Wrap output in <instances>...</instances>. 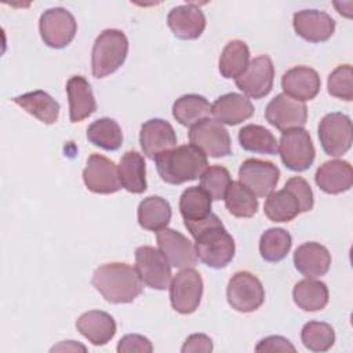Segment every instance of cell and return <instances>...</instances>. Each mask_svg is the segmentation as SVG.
I'll list each match as a JSON object with an SVG mask.
<instances>
[{"label":"cell","instance_id":"1","mask_svg":"<svg viewBox=\"0 0 353 353\" xmlns=\"http://www.w3.org/2000/svg\"><path fill=\"white\" fill-rule=\"evenodd\" d=\"M185 228L194 237L197 259L214 269H222L234 256L236 245L221 219L215 214L199 221H183Z\"/></svg>","mask_w":353,"mask_h":353},{"label":"cell","instance_id":"2","mask_svg":"<svg viewBox=\"0 0 353 353\" xmlns=\"http://www.w3.org/2000/svg\"><path fill=\"white\" fill-rule=\"evenodd\" d=\"M91 284L110 303H130L142 292V280L135 268L109 262L95 269Z\"/></svg>","mask_w":353,"mask_h":353},{"label":"cell","instance_id":"3","mask_svg":"<svg viewBox=\"0 0 353 353\" xmlns=\"http://www.w3.org/2000/svg\"><path fill=\"white\" fill-rule=\"evenodd\" d=\"M160 178L171 185L194 181L208 168L205 154L193 145H182L154 157Z\"/></svg>","mask_w":353,"mask_h":353},{"label":"cell","instance_id":"4","mask_svg":"<svg viewBox=\"0 0 353 353\" xmlns=\"http://www.w3.org/2000/svg\"><path fill=\"white\" fill-rule=\"evenodd\" d=\"M128 54L127 36L119 29H105L94 41L91 54L92 76L106 77L116 72Z\"/></svg>","mask_w":353,"mask_h":353},{"label":"cell","instance_id":"5","mask_svg":"<svg viewBox=\"0 0 353 353\" xmlns=\"http://www.w3.org/2000/svg\"><path fill=\"white\" fill-rule=\"evenodd\" d=\"M228 303L236 312L250 313L258 310L265 301V290L261 280L250 272L234 273L226 288Z\"/></svg>","mask_w":353,"mask_h":353},{"label":"cell","instance_id":"6","mask_svg":"<svg viewBox=\"0 0 353 353\" xmlns=\"http://www.w3.org/2000/svg\"><path fill=\"white\" fill-rule=\"evenodd\" d=\"M39 30L46 46L50 48H63L74 39L77 22L66 8L54 7L40 15Z\"/></svg>","mask_w":353,"mask_h":353},{"label":"cell","instance_id":"7","mask_svg":"<svg viewBox=\"0 0 353 353\" xmlns=\"http://www.w3.org/2000/svg\"><path fill=\"white\" fill-rule=\"evenodd\" d=\"M281 161L291 171H305L314 161V146L310 134L305 128H294L283 132L279 149Z\"/></svg>","mask_w":353,"mask_h":353},{"label":"cell","instance_id":"8","mask_svg":"<svg viewBox=\"0 0 353 353\" xmlns=\"http://www.w3.org/2000/svg\"><path fill=\"white\" fill-rule=\"evenodd\" d=\"M170 301L175 312L181 314L193 313L201 301L203 279L193 268L181 269L170 283Z\"/></svg>","mask_w":353,"mask_h":353},{"label":"cell","instance_id":"9","mask_svg":"<svg viewBox=\"0 0 353 353\" xmlns=\"http://www.w3.org/2000/svg\"><path fill=\"white\" fill-rule=\"evenodd\" d=\"M319 139L328 156L339 157L345 154L353 141L350 117L339 112L325 114L319 124Z\"/></svg>","mask_w":353,"mask_h":353},{"label":"cell","instance_id":"10","mask_svg":"<svg viewBox=\"0 0 353 353\" xmlns=\"http://www.w3.org/2000/svg\"><path fill=\"white\" fill-rule=\"evenodd\" d=\"M190 145L210 157H225L232 153V142L228 130L216 120L204 119L189 130Z\"/></svg>","mask_w":353,"mask_h":353},{"label":"cell","instance_id":"11","mask_svg":"<svg viewBox=\"0 0 353 353\" xmlns=\"http://www.w3.org/2000/svg\"><path fill=\"white\" fill-rule=\"evenodd\" d=\"M135 269L143 284L153 290H165L171 283V265L165 256L150 245L135 250Z\"/></svg>","mask_w":353,"mask_h":353},{"label":"cell","instance_id":"12","mask_svg":"<svg viewBox=\"0 0 353 353\" xmlns=\"http://www.w3.org/2000/svg\"><path fill=\"white\" fill-rule=\"evenodd\" d=\"M236 85L247 97L259 99L266 97L273 88L274 66L269 55L255 57L248 62L245 70L237 77Z\"/></svg>","mask_w":353,"mask_h":353},{"label":"cell","instance_id":"13","mask_svg":"<svg viewBox=\"0 0 353 353\" xmlns=\"http://www.w3.org/2000/svg\"><path fill=\"white\" fill-rule=\"evenodd\" d=\"M265 117L269 124L285 132L294 128H303L307 120V108L305 102L296 101L283 92L268 103Z\"/></svg>","mask_w":353,"mask_h":353},{"label":"cell","instance_id":"14","mask_svg":"<svg viewBox=\"0 0 353 353\" xmlns=\"http://www.w3.org/2000/svg\"><path fill=\"white\" fill-rule=\"evenodd\" d=\"M280 171L272 161L247 159L239 168V182L258 197H266L277 186Z\"/></svg>","mask_w":353,"mask_h":353},{"label":"cell","instance_id":"15","mask_svg":"<svg viewBox=\"0 0 353 353\" xmlns=\"http://www.w3.org/2000/svg\"><path fill=\"white\" fill-rule=\"evenodd\" d=\"M83 181L88 190L99 194H110L121 189L116 164L98 153H92L88 157L83 171Z\"/></svg>","mask_w":353,"mask_h":353},{"label":"cell","instance_id":"16","mask_svg":"<svg viewBox=\"0 0 353 353\" xmlns=\"http://www.w3.org/2000/svg\"><path fill=\"white\" fill-rule=\"evenodd\" d=\"M157 245L160 252L174 268L186 269L197 263L194 244L178 230L170 228L157 230Z\"/></svg>","mask_w":353,"mask_h":353},{"label":"cell","instance_id":"17","mask_svg":"<svg viewBox=\"0 0 353 353\" xmlns=\"http://www.w3.org/2000/svg\"><path fill=\"white\" fill-rule=\"evenodd\" d=\"M292 25L295 33L306 41H327L335 32V21L324 11L302 10L294 14Z\"/></svg>","mask_w":353,"mask_h":353},{"label":"cell","instance_id":"18","mask_svg":"<svg viewBox=\"0 0 353 353\" xmlns=\"http://www.w3.org/2000/svg\"><path fill=\"white\" fill-rule=\"evenodd\" d=\"M139 143L146 157H154L176 146V135L172 125L163 119H150L145 121L139 132Z\"/></svg>","mask_w":353,"mask_h":353},{"label":"cell","instance_id":"19","mask_svg":"<svg viewBox=\"0 0 353 353\" xmlns=\"http://www.w3.org/2000/svg\"><path fill=\"white\" fill-rule=\"evenodd\" d=\"M320 76L309 66H294L281 77V88L285 95L305 102L317 97L320 91Z\"/></svg>","mask_w":353,"mask_h":353},{"label":"cell","instance_id":"20","mask_svg":"<svg viewBox=\"0 0 353 353\" xmlns=\"http://www.w3.org/2000/svg\"><path fill=\"white\" fill-rule=\"evenodd\" d=\"M172 33L182 40L199 39L205 29V15L194 4L174 7L167 17Z\"/></svg>","mask_w":353,"mask_h":353},{"label":"cell","instance_id":"21","mask_svg":"<svg viewBox=\"0 0 353 353\" xmlns=\"http://www.w3.org/2000/svg\"><path fill=\"white\" fill-rule=\"evenodd\" d=\"M294 265L307 279L324 276L331 266L330 251L316 241L301 244L294 252Z\"/></svg>","mask_w":353,"mask_h":353},{"label":"cell","instance_id":"22","mask_svg":"<svg viewBox=\"0 0 353 353\" xmlns=\"http://www.w3.org/2000/svg\"><path fill=\"white\" fill-rule=\"evenodd\" d=\"M316 185L328 194L346 192L353 185V170L346 160H330L323 163L314 174Z\"/></svg>","mask_w":353,"mask_h":353},{"label":"cell","instance_id":"23","mask_svg":"<svg viewBox=\"0 0 353 353\" xmlns=\"http://www.w3.org/2000/svg\"><path fill=\"white\" fill-rule=\"evenodd\" d=\"M66 92L69 98V119L72 123H79L97 110L91 84L85 77L80 74L72 76L66 83Z\"/></svg>","mask_w":353,"mask_h":353},{"label":"cell","instance_id":"24","mask_svg":"<svg viewBox=\"0 0 353 353\" xmlns=\"http://www.w3.org/2000/svg\"><path fill=\"white\" fill-rule=\"evenodd\" d=\"M77 331L95 346L106 345L116 334L114 319L102 310H90L76 320Z\"/></svg>","mask_w":353,"mask_h":353},{"label":"cell","instance_id":"25","mask_svg":"<svg viewBox=\"0 0 353 353\" xmlns=\"http://www.w3.org/2000/svg\"><path fill=\"white\" fill-rule=\"evenodd\" d=\"M254 106L251 101L237 92H229L221 95L211 105V114L221 124L236 125L254 114Z\"/></svg>","mask_w":353,"mask_h":353},{"label":"cell","instance_id":"26","mask_svg":"<svg viewBox=\"0 0 353 353\" xmlns=\"http://www.w3.org/2000/svg\"><path fill=\"white\" fill-rule=\"evenodd\" d=\"M12 102L44 124H54L59 116V103L46 91L36 90L12 98Z\"/></svg>","mask_w":353,"mask_h":353},{"label":"cell","instance_id":"27","mask_svg":"<svg viewBox=\"0 0 353 353\" xmlns=\"http://www.w3.org/2000/svg\"><path fill=\"white\" fill-rule=\"evenodd\" d=\"M117 174L121 188L130 193H143L146 190V168L142 154L135 150L125 152L117 165Z\"/></svg>","mask_w":353,"mask_h":353},{"label":"cell","instance_id":"28","mask_svg":"<svg viewBox=\"0 0 353 353\" xmlns=\"http://www.w3.org/2000/svg\"><path fill=\"white\" fill-rule=\"evenodd\" d=\"M171 205L160 196H148L138 205V223L152 232L167 228L171 221Z\"/></svg>","mask_w":353,"mask_h":353},{"label":"cell","instance_id":"29","mask_svg":"<svg viewBox=\"0 0 353 353\" xmlns=\"http://www.w3.org/2000/svg\"><path fill=\"white\" fill-rule=\"evenodd\" d=\"M328 288L325 283L303 279L299 280L292 290V298L295 305L305 312H319L328 303Z\"/></svg>","mask_w":353,"mask_h":353},{"label":"cell","instance_id":"30","mask_svg":"<svg viewBox=\"0 0 353 353\" xmlns=\"http://www.w3.org/2000/svg\"><path fill=\"white\" fill-rule=\"evenodd\" d=\"M211 114L210 102L199 94H186L179 97L172 105L174 119L185 125L192 127L196 123L208 119Z\"/></svg>","mask_w":353,"mask_h":353},{"label":"cell","instance_id":"31","mask_svg":"<svg viewBox=\"0 0 353 353\" xmlns=\"http://www.w3.org/2000/svg\"><path fill=\"white\" fill-rule=\"evenodd\" d=\"M263 212L273 222H290L301 214V207L296 197L284 188L266 196Z\"/></svg>","mask_w":353,"mask_h":353},{"label":"cell","instance_id":"32","mask_svg":"<svg viewBox=\"0 0 353 353\" xmlns=\"http://www.w3.org/2000/svg\"><path fill=\"white\" fill-rule=\"evenodd\" d=\"M250 62V50L243 40L229 41L219 57V73L225 79H237Z\"/></svg>","mask_w":353,"mask_h":353},{"label":"cell","instance_id":"33","mask_svg":"<svg viewBox=\"0 0 353 353\" xmlns=\"http://www.w3.org/2000/svg\"><path fill=\"white\" fill-rule=\"evenodd\" d=\"M239 142L241 148L252 153L276 154L279 142L274 135L265 127L258 124H247L239 131Z\"/></svg>","mask_w":353,"mask_h":353},{"label":"cell","instance_id":"34","mask_svg":"<svg viewBox=\"0 0 353 353\" xmlns=\"http://www.w3.org/2000/svg\"><path fill=\"white\" fill-rule=\"evenodd\" d=\"M223 200L228 211L236 218H251L258 210L256 196L239 181L230 182Z\"/></svg>","mask_w":353,"mask_h":353},{"label":"cell","instance_id":"35","mask_svg":"<svg viewBox=\"0 0 353 353\" xmlns=\"http://www.w3.org/2000/svg\"><path fill=\"white\" fill-rule=\"evenodd\" d=\"M87 139L105 150H117L123 143V132L116 120L102 117L88 125Z\"/></svg>","mask_w":353,"mask_h":353},{"label":"cell","instance_id":"36","mask_svg":"<svg viewBox=\"0 0 353 353\" xmlns=\"http://www.w3.org/2000/svg\"><path fill=\"white\" fill-rule=\"evenodd\" d=\"M212 199L201 186H190L179 199V211L183 221H199L211 214Z\"/></svg>","mask_w":353,"mask_h":353},{"label":"cell","instance_id":"37","mask_svg":"<svg viewBox=\"0 0 353 353\" xmlns=\"http://www.w3.org/2000/svg\"><path fill=\"white\" fill-rule=\"evenodd\" d=\"M292 245L291 234L283 228L265 230L259 240L261 256L268 262H279L287 256Z\"/></svg>","mask_w":353,"mask_h":353},{"label":"cell","instance_id":"38","mask_svg":"<svg viewBox=\"0 0 353 353\" xmlns=\"http://www.w3.org/2000/svg\"><path fill=\"white\" fill-rule=\"evenodd\" d=\"M301 339L307 350L327 352L334 346L335 331L328 323L309 321L302 327Z\"/></svg>","mask_w":353,"mask_h":353},{"label":"cell","instance_id":"39","mask_svg":"<svg viewBox=\"0 0 353 353\" xmlns=\"http://www.w3.org/2000/svg\"><path fill=\"white\" fill-rule=\"evenodd\" d=\"M230 182V174L222 165H211L200 176V186L212 200H222Z\"/></svg>","mask_w":353,"mask_h":353},{"label":"cell","instance_id":"40","mask_svg":"<svg viewBox=\"0 0 353 353\" xmlns=\"http://www.w3.org/2000/svg\"><path fill=\"white\" fill-rule=\"evenodd\" d=\"M328 94L350 102L353 99V70L350 65L336 66L328 76Z\"/></svg>","mask_w":353,"mask_h":353},{"label":"cell","instance_id":"41","mask_svg":"<svg viewBox=\"0 0 353 353\" xmlns=\"http://www.w3.org/2000/svg\"><path fill=\"white\" fill-rule=\"evenodd\" d=\"M284 188L288 189L296 197L301 207V212H307L313 208V204H314L313 192L305 178L292 176L285 182Z\"/></svg>","mask_w":353,"mask_h":353},{"label":"cell","instance_id":"42","mask_svg":"<svg viewBox=\"0 0 353 353\" xmlns=\"http://www.w3.org/2000/svg\"><path fill=\"white\" fill-rule=\"evenodd\" d=\"M153 350L152 342L139 334H128L124 335L119 343H117V352L119 353H150Z\"/></svg>","mask_w":353,"mask_h":353},{"label":"cell","instance_id":"43","mask_svg":"<svg viewBox=\"0 0 353 353\" xmlns=\"http://www.w3.org/2000/svg\"><path fill=\"white\" fill-rule=\"evenodd\" d=\"M256 352H295V346L284 336L270 335L258 342L255 346Z\"/></svg>","mask_w":353,"mask_h":353},{"label":"cell","instance_id":"44","mask_svg":"<svg viewBox=\"0 0 353 353\" xmlns=\"http://www.w3.org/2000/svg\"><path fill=\"white\" fill-rule=\"evenodd\" d=\"M214 345H212V339L205 335V334H192L186 338L181 352L182 353H197V352H203V353H210L212 352Z\"/></svg>","mask_w":353,"mask_h":353},{"label":"cell","instance_id":"45","mask_svg":"<svg viewBox=\"0 0 353 353\" xmlns=\"http://www.w3.org/2000/svg\"><path fill=\"white\" fill-rule=\"evenodd\" d=\"M77 350L85 352L87 349L84 345L74 341H62L58 345L51 347V352H77Z\"/></svg>","mask_w":353,"mask_h":353}]
</instances>
